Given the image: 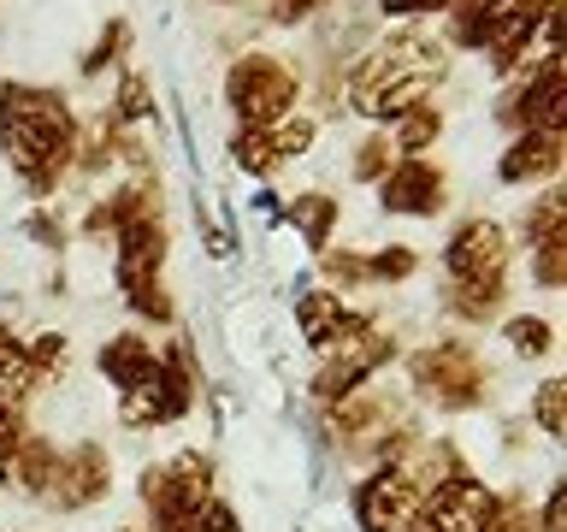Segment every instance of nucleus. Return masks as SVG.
Returning a JSON list of instances; mask_svg holds the SVG:
<instances>
[{
  "label": "nucleus",
  "mask_w": 567,
  "mask_h": 532,
  "mask_svg": "<svg viewBox=\"0 0 567 532\" xmlns=\"http://www.w3.org/2000/svg\"><path fill=\"white\" fill-rule=\"evenodd\" d=\"M260 131H266V142H272L278 160H301L313 149V119L301 113V106H296V113H284V119H272V124H260Z\"/></svg>",
  "instance_id": "obj_20"
},
{
  "label": "nucleus",
  "mask_w": 567,
  "mask_h": 532,
  "mask_svg": "<svg viewBox=\"0 0 567 532\" xmlns=\"http://www.w3.org/2000/svg\"><path fill=\"white\" fill-rule=\"evenodd\" d=\"M106 497V456L95 443H78L71 456H60L53 468V485H48V503L53 509H89Z\"/></svg>",
  "instance_id": "obj_10"
},
{
  "label": "nucleus",
  "mask_w": 567,
  "mask_h": 532,
  "mask_svg": "<svg viewBox=\"0 0 567 532\" xmlns=\"http://www.w3.org/2000/svg\"><path fill=\"white\" fill-rule=\"evenodd\" d=\"M408 372H414V390H425L443 408H473L485 397V361L473 344H432L408 361Z\"/></svg>",
  "instance_id": "obj_5"
},
{
  "label": "nucleus",
  "mask_w": 567,
  "mask_h": 532,
  "mask_svg": "<svg viewBox=\"0 0 567 532\" xmlns=\"http://www.w3.org/2000/svg\"><path fill=\"white\" fill-rule=\"evenodd\" d=\"M443 7H450V0H379V12H390V18H432Z\"/></svg>",
  "instance_id": "obj_36"
},
{
  "label": "nucleus",
  "mask_w": 567,
  "mask_h": 532,
  "mask_svg": "<svg viewBox=\"0 0 567 532\" xmlns=\"http://www.w3.org/2000/svg\"><path fill=\"white\" fill-rule=\"evenodd\" d=\"M379 207L384 213H437L443 207V172L420 154H402L396 166L379 177Z\"/></svg>",
  "instance_id": "obj_9"
},
{
  "label": "nucleus",
  "mask_w": 567,
  "mask_h": 532,
  "mask_svg": "<svg viewBox=\"0 0 567 532\" xmlns=\"http://www.w3.org/2000/svg\"><path fill=\"white\" fill-rule=\"evenodd\" d=\"M561 172V131H514L508 154L496 160L503 184H538V177Z\"/></svg>",
  "instance_id": "obj_11"
},
{
  "label": "nucleus",
  "mask_w": 567,
  "mask_h": 532,
  "mask_svg": "<svg viewBox=\"0 0 567 532\" xmlns=\"http://www.w3.org/2000/svg\"><path fill=\"white\" fill-rule=\"evenodd\" d=\"M508 349L514 355H544L549 349V319H538V314L508 319Z\"/></svg>",
  "instance_id": "obj_28"
},
{
  "label": "nucleus",
  "mask_w": 567,
  "mask_h": 532,
  "mask_svg": "<svg viewBox=\"0 0 567 532\" xmlns=\"http://www.w3.org/2000/svg\"><path fill=\"white\" fill-rule=\"evenodd\" d=\"M101 372H106L118 390H131V385H142V379H154V372H159V355H154L148 337L124 331V337H113V344L101 349Z\"/></svg>",
  "instance_id": "obj_15"
},
{
  "label": "nucleus",
  "mask_w": 567,
  "mask_h": 532,
  "mask_svg": "<svg viewBox=\"0 0 567 532\" xmlns=\"http://www.w3.org/2000/svg\"><path fill=\"white\" fill-rule=\"evenodd\" d=\"M166 266V225L159 219H131L118 231V284H154Z\"/></svg>",
  "instance_id": "obj_12"
},
{
  "label": "nucleus",
  "mask_w": 567,
  "mask_h": 532,
  "mask_svg": "<svg viewBox=\"0 0 567 532\" xmlns=\"http://www.w3.org/2000/svg\"><path fill=\"white\" fill-rule=\"evenodd\" d=\"M124 301H131V314L154 319V326H166V319H172V296L159 290V278H154V284H131V290H124Z\"/></svg>",
  "instance_id": "obj_27"
},
{
  "label": "nucleus",
  "mask_w": 567,
  "mask_h": 532,
  "mask_svg": "<svg viewBox=\"0 0 567 532\" xmlns=\"http://www.w3.org/2000/svg\"><path fill=\"white\" fill-rule=\"evenodd\" d=\"M230 160L248 172V177H266L278 166V154H272V142H266V131H237L230 136Z\"/></svg>",
  "instance_id": "obj_25"
},
{
  "label": "nucleus",
  "mask_w": 567,
  "mask_h": 532,
  "mask_svg": "<svg viewBox=\"0 0 567 532\" xmlns=\"http://www.w3.org/2000/svg\"><path fill=\"white\" fill-rule=\"evenodd\" d=\"M225 101H230V113L243 119V131H260V124L296 113L301 78H296V65L278 60V53H243L225 78Z\"/></svg>",
  "instance_id": "obj_3"
},
{
  "label": "nucleus",
  "mask_w": 567,
  "mask_h": 532,
  "mask_svg": "<svg viewBox=\"0 0 567 532\" xmlns=\"http://www.w3.org/2000/svg\"><path fill=\"white\" fill-rule=\"evenodd\" d=\"M0 149L30 195H53L78 166V119L60 89L48 83H0Z\"/></svg>",
  "instance_id": "obj_1"
},
{
  "label": "nucleus",
  "mask_w": 567,
  "mask_h": 532,
  "mask_svg": "<svg viewBox=\"0 0 567 532\" xmlns=\"http://www.w3.org/2000/svg\"><path fill=\"white\" fill-rule=\"evenodd\" d=\"M124 42H131V30H124V24H118V18H113V24H106V30H101V42H95V48H89V60H83V71H89V78H95V71H101V65H113V60H118V53H124Z\"/></svg>",
  "instance_id": "obj_29"
},
{
  "label": "nucleus",
  "mask_w": 567,
  "mask_h": 532,
  "mask_svg": "<svg viewBox=\"0 0 567 532\" xmlns=\"http://www.w3.org/2000/svg\"><path fill=\"white\" fill-rule=\"evenodd\" d=\"M450 42L455 48H485V0H450Z\"/></svg>",
  "instance_id": "obj_24"
},
{
  "label": "nucleus",
  "mask_w": 567,
  "mask_h": 532,
  "mask_svg": "<svg viewBox=\"0 0 567 532\" xmlns=\"http://www.w3.org/2000/svg\"><path fill=\"white\" fill-rule=\"evenodd\" d=\"M414 266H420V255H414V248L390 243V248H379V255H367V278L402 284V278H414Z\"/></svg>",
  "instance_id": "obj_26"
},
{
  "label": "nucleus",
  "mask_w": 567,
  "mask_h": 532,
  "mask_svg": "<svg viewBox=\"0 0 567 532\" xmlns=\"http://www.w3.org/2000/svg\"><path fill=\"white\" fill-rule=\"evenodd\" d=\"M396 160H402V154H396V142H390L384 131H372V136L361 142V149H354V160H349V172L361 177V184H379V177H384L390 166H396Z\"/></svg>",
  "instance_id": "obj_22"
},
{
  "label": "nucleus",
  "mask_w": 567,
  "mask_h": 532,
  "mask_svg": "<svg viewBox=\"0 0 567 532\" xmlns=\"http://www.w3.org/2000/svg\"><path fill=\"white\" fill-rule=\"evenodd\" d=\"M319 355H326V367H319V379H313V397L319 402H343V397H354V385H367L372 372L396 355V344H390V331H379L372 319H354V326Z\"/></svg>",
  "instance_id": "obj_4"
},
{
  "label": "nucleus",
  "mask_w": 567,
  "mask_h": 532,
  "mask_svg": "<svg viewBox=\"0 0 567 532\" xmlns=\"http://www.w3.org/2000/svg\"><path fill=\"white\" fill-rule=\"evenodd\" d=\"M189 532H243L237 526V514H230L225 503H213V497H207V503H202V514H195V526Z\"/></svg>",
  "instance_id": "obj_35"
},
{
  "label": "nucleus",
  "mask_w": 567,
  "mask_h": 532,
  "mask_svg": "<svg viewBox=\"0 0 567 532\" xmlns=\"http://www.w3.org/2000/svg\"><path fill=\"white\" fill-rule=\"evenodd\" d=\"M485 532H538V526H532V514H526L520 497H496V514H491Z\"/></svg>",
  "instance_id": "obj_32"
},
{
  "label": "nucleus",
  "mask_w": 567,
  "mask_h": 532,
  "mask_svg": "<svg viewBox=\"0 0 567 532\" xmlns=\"http://www.w3.org/2000/svg\"><path fill=\"white\" fill-rule=\"evenodd\" d=\"M118 532H136V526H118Z\"/></svg>",
  "instance_id": "obj_39"
},
{
  "label": "nucleus",
  "mask_w": 567,
  "mask_h": 532,
  "mask_svg": "<svg viewBox=\"0 0 567 532\" xmlns=\"http://www.w3.org/2000/svg\"><path fill=\"white\" fill-rule=\"evenodd\" d=\"M53 468H60L53 443H48V438H35V432H24V443H18V456H12L7 479H12L18 491H30V497H48V485H53Z\"/></svg>",
  "instance_id": "obj_17"
},
{
  "label": "nucleus",
  "mask_w": 567,
  "mask_h": 532,
  "mask_svg": "<svg viewBox=\"0 0 567 532\" xmlns=\"http://www.w3.org/2000/svg\"><path fill=\"white\" fill-rule=\"evenodd\" d=\"M561 248L567 243H538L532 248V278H538L544 290H561Z\"/></svg>",
  "instance_id": "obj_31"
},
{
  "label": "nucleus",
  "mask_w": 567,
  "mask_h": 532,
  "mask_svg": "<svg viewBox=\"0 0 567 532\" xmlns=\"http://www.w3.org/2000/svg\"><path fill=\"white\" fill-rule=\"evenodd\" d=\"M326 278H331V284H367V255L337 248V255H326Z\"/></svg>",
  "instance_id": "obj_33"
},
{
  "label": "nucleus",
  "mask_w": 567,
  "mask_h": 532,
  "mask_svg": "<svg viewBox=\"0 0 567 532\" xmlns=\"http://www.w3.org/2000/svg\"><path fill=\"white\" fill-rule=\"evenodd\" d=\"M544 532H567V497H561V485L549 491V503H544V521H538Z\"/></svg>",
  "instance_id": "obj_38"
},
{
  "label": "nucleus",
  "mask_w": 567,
  "mask_h": 532,
  "mask_svg": "<svg viewBox=\"0 0 567 532\" xmlns=\"http://www.w3.org/2000/svg\"><path fill=\"white\" fill-rule=\"evenodd\" d=\"M296 326H301V337H308L313 349H331L337 337H343L349 326H354V314L343 308V296H331V290H308L296 301Z\"/></svg>",
  "instance_id": "obj_14"
},
{
  "label": "nucleus",
  "mask_w": 567,
  "mask_h": 532,
  "mask_svg": "<svg viewBox=\"0 0 567 532\" xmlns=\"http://www.w3.org/2000/svg\"><path fill=\"white\" fill-rule=\"evenodd\" d=\"M18 443H24V420H18V408H0V479H7Z\"/></svg>",
  "instance_id": "obj_34"
},
{
  "label": "nucleus",
  "mask_w": 567,
  "mask_h": 532,
  "mask_svg": "<svg viewBox=\"0 0 567 532\" xmlns=\"http://www.w3.org/2000/svg\"><path fill=\"white\" fill-rule=\"evenodd\" d=\"M390 142H396V154H420V149H432V142L443 136V113L432 101H420V106H408L402 119H390Z\"/></svg>",
  "instance_id": "obj_19"
},
{
  "label": "nucleus",
  "mask_w": 567,
  "mask_h": 532,
  "mask_svg": "<svg viewBox=\"0 0 567 532\" xmlns=\"http://www.w3.org/2000/svg\"><path fill=\"white\" fill-rule=\"evenodd\" d=\"M225 7H230V0H225Z\"/></svg>",
  "instance_id": "obj_40"
},
{
  "label": "nucleus",
  "mask_w": 567,
  "mask_h": 532,
  "mask_svg": "<svg viewBox=\"0 0 567 532\" xmlns=\"http://www.w3.org/2000/svg\"><path fill=\"white\" fill-rule=\"evenodd\" d=\"M131 219H159V213H154V184H124V190H113L106 202H95V207L83 213V231H89V237H101V231H106V237H118Z\"/></svg>",
  "instance_id": "obj_13"
},
{
  "label": "nucleus",
  "mask_w": 567,
  "mask_h": 532,
  "mask_svg": "<svg viewBox=\"0 0 567 532\" xmlns=\"http://www.w3.org/2000/svg\"><path fill=\"white\" fill-rule=\"evenodd\" d=\"M561 219H567L561 195H556V190L538 195V202L526 207V243H532V248H538V243H561Z\"/></svg>",
  "instance_id": "obj_23"
},
{
  "label": "nucleus",
  "mask_w": 567,
  "mask_h": 532,
  "mask_svg": "<svg viewBox=\"0 0 567 532\" xmlns=\"http://www.w3.org/2000/svg\"><path fill=\"white\" fill-rule=\"evenodd\" d=\"M319 7H326V0H272V18L278 24H301V18L319 12Z\"/></svg>",
  "instance_id": "obj_37"
},
{
  "label": "nucleus",
  "mask_w": 567,
  "mask_h": 532,
  "mask_svg": "<svg viewBox=\"0 0 567 532\" xmlns=\"http://www.w3.org/2000/svg\"><path fill=\"white\" fill-rule=\"evenodd\" d=\"M491 514H496V491L467 473H450L443 485L425 491V521L437 532H485Z\"/></svg>",
  "instance_id": "obj_8"
},
{
  "label": "nucleus",
  "mask_w": 567,
  "mask_h": 532,
  "mask_svg": "<svg viewBox=\"0 0 567 532\" xmlns=\"http://www.w3.org/2000/svg\"><path fill=\"white\" fill-rule=\"evenodd\" d=\"M284 219L301 231V243H308V248H326L331 231H337V202H331V195H319V190H308V195H296V202L284 207Z\"/></svg>",
  "instance_id": "obj_18"
},
{
  "label": "nucleus",
  "mask_w": 567,
  "mask_h": 532,
  "mask_svg": "<svg viewBox=\"0 0 567 532\" xmlns=\"http://www.w3.org/2000/svg\"><path fill=\"white\" fill-rule=\"evenodd\" d=\"M396 420V408H390L379 390H372V397H361V390H354V397H343L337 402V432H343V443H372V438H384V426Z\"/></svg>",
  "instance_id": "obj_16"
},
{
  "label": "nucleus",
  "mask_w": 567,
  "mask_h": 532,
  "mask_svg": "<svg viewBox=\"0 0 567 532\" xmlns=\"http://www.w3.org/2000/svg\"><path fill=\"white\" fill-rule=\"evenodd\" d=\"M450 284H503L508 278V237L496 219H467L443 248Z\"/></svg>",
  "instance_id": "obj_7"
},
{
  "label": "nucleus",
  "mask_w": 567,
  "mask_h": 532,
  "mask_svg": "<svg viewBox=\"0 0 567 532\" xmlns=\"http://www.w3.org/2000/svg\"><path fill=\"white\" fill-rule=\"evenodd\" d=\"M561 379H549V385H538V397H532V415H538V426L549 438H561Z\"/></svg>",
  "instance_id": "obj_30"
},
{
  "label": "nucleus",
  "mask_w": 567,
  "mask_h": 532,
  "mask_svg": "<svg viewBox=\"0 0 567 532\" xmlns=\"http://www.w3.org/2000/svg\"><path fill=\"white\" fill-rule=\"evenodd\" d=\"M148 113H154L148 78H142V71H124V78H118V95H113V124H118V131H131V124H142Z\"/></svg>",
  "instance_id": "obj_21"
},
{
  "label": "nucleus",
  "mask_w": 567,
  "mask_h": 532,
  "mask_svg": "<svg viewBox=\"0 0 567 532\" xmlns=\"http://www.w3.org/2000/svg\"><path fill=\"white\" fill-rule=\"evenodd\" d=\"M420 514H425V491L402 468H379L354 491V521H361V532H408Z\"/></svg>",
  "instance_id": "obj_6"
},
{
  "label": "nucleus",
  "mask_w": 567,
  "mask_h": 532,
  "mask_svg": "<svg viewBox=\"0 0 567 532\" xmlns=\"http://www.w3.org/2000/svg\"><path fill=\"white\" fill-rule=\"evenodd\" d=\"M437 71H443V48L425 42L420 30H402L349 71V106L390 124V119H402L408 106L425 101V89H432Z\"/></svg>",
  "instance_id": "obj_2"
}]
</instances>
